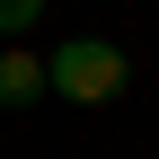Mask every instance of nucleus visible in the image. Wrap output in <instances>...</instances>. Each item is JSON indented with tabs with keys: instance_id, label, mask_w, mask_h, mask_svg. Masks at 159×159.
<instances>
[{
	"instance_id": "1",
	"label": "nucleus",
	"mask_w": 159,
	"mask_h": 159,
	"mask_svg": "<svg viewBox=\"0 0 159 159\" xmlns=\"http://www.w3.org/2000/svg\"><path fill=\"white\" fill-rule=\"evenodd\" d=\"M44 89L71 97V106H115V97L133 89V62H124V44H106V35H71L62 53H44Z\"/></svg>"
},
{
	"instance_id": "2",
	"label": "nucleus",
	"mask_w": 159,
	"mask_h": 159,
	"mask_svg": "<svg viewBox=\"0 0 159 159\" xmlns=\"http://www.w3.org/2000/svg\"><path fill=\"white\" fill-rule=\"evenodd\" d=\"M35 97H44V53L9 44L0 53V106H35Z\"/></svg>"
},
{
	"instance_id": "3",
	"label": "nucleus",
	"mask_w": 159,
	"mask_h": 159,
	"mask_svg": "<svg viewBox=\"0 0 159 159\" xmlns=\"http://www.w3.org/2000/svg\"><path fill=\"white\" fill-rule=\"evenodd\" d=\"M35 18H44V0H0V35H27Z\"/></svg>"
}]
</instances>
